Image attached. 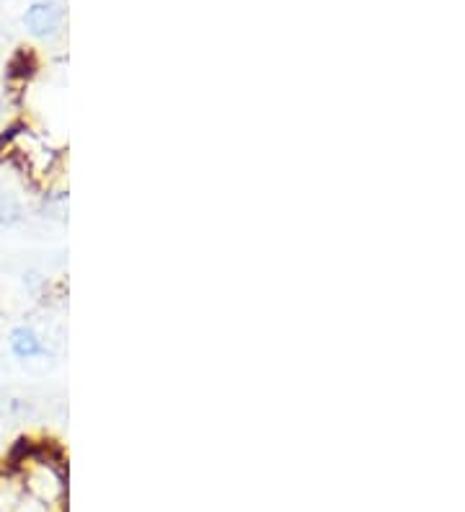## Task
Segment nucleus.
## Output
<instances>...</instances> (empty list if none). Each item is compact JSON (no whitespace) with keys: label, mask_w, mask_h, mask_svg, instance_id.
Here are the masks:
<instances>
[{"label":"nucleus","mask_w":465,"mask_h":512,"mask_svg":"<svg viewBox=\"0 0 465 512\" xmlns=\"http://www.w3.org/2000/svg\"><path fill=\"white\" fill-rule=\"evenodd\" d=\"M65 26V11L55 0H37L24 13V29L39 42H52L62 34Z\"/></svg>","instance_id":"nucleus-1"},{"label":"nucleus","mask_w":465,"mask_h":512,"mask_svg":"<svg viewBox=\"0 0 465 512\" xmlns=\"http://www.w3.org/2000/svg\"><path fill=\"white\" fill-rule=\"evenodd\" d=\"M8 347H11V355L21 363H31V360H39V357L47 355V342L39 334L34 326H16V329L8 334Z\"/></svg>","instance_id":"nucleus-3"},{"label":"nucleus","mask_w":465,"mask_h":512,"mask_svg":"<svg viewBox=\"0 0 465 512\" xmlns=\"http://www.w3.org/2000/svg\"><path fill=\"white\" fill-rule=\"evenodd\" d=\"M31 471L26 474V487L29 492L42 500L44 505H55L65 497V476L55 469V463L50 461H31Z\"/></svg>","instance_id":"nucleus-2"},{"label":"nucleus","mask_w":465,"mask_h":512,"mask_svg":"<svg viewBox=\"0 0 465 512\" xmlns=\"http://www.w3.org/2000/svg\"><path fill=\"white\" fill-rule=\"evenodd\" d=\"M21 220V207L13 197H0V225H16Z\"/></svg>","instance_id":"nucleus-4"}]
</instances>
